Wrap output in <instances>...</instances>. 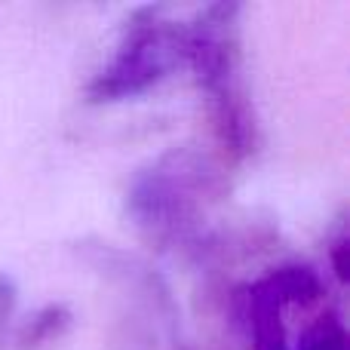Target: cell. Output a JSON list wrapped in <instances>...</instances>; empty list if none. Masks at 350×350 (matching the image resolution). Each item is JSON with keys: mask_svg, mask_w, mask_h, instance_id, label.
Instances as JSON below:
<instances>
[{"mask_svg": "<svg viewBox=\"0 0 350 350\" xmlns=\"http://www.w3.org/2000/svg\"><path fill=\"white\" fill-rule=\"evenodd\" d=\"M237 6H212L187 34V55L212 96L218 129L237 151H249V120L240 98V49H237Z\"/></svg>", "mask_w": 350, "mask_h": 350, "instance_id": "obj_1", "label": "cell"}, {"mask_svg": "<svg viewBox=\"0 0 350 350\" xmlns=\"http://www.w3.org/2000/svg\"><path fill=\"white\" fill-rule=\"evenodd\" d=\"M187 55V34H181L170 22H139L126 31L114 62L105 68L92 83V98L111 102V98L135 96L157 83Z\"/></svg>", "mask_w": 350, "mask_h": 350, "instance_id": "obj_2", "label": "cell"}]
</instances>
